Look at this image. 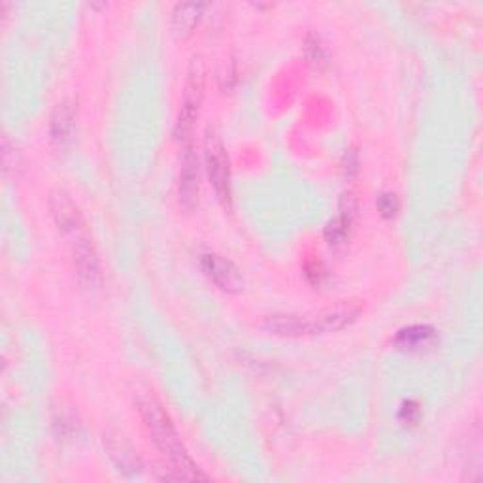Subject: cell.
I'll return each mask as SVG.
<instances>
[{"mask_svg": "<svg viewBox=\"0 0 483 483\" xmlns=\"http://www.w3.org/2000/svg\"><path fill=\"white\" fill-rule=\"evenodd\" d=\"M138 412L142 415V421L152 437L154 444L157 446L159 452L166 457L174 469H178L186 481H204L206 476L201 472V469L191 459L187 447L183 446L178 430L172 423V418L169 412L164 410L159 398L155 395H140L138 396Z\"/></svg>", "mask_w": 483, "mask_h": 483, "instance_id": "cell-1", "label": "cell"}, {"mask_svg": "<svg viewBox=\"0 0 483 483\" xmlns=\"http://www.w3.org/2000/svg\"><path fill=\"white\" fill-rule=\"evenodd\" d=\"M361 313V306L354 303H338L330 308L320 310L312 315H293V313H278L266 318L262 327L278 337H313V335H329L352 325Z\"/></svg>", "mask_w": 483, "mask_h": 483, "instance_id": "cell-2", "label": "cell"}, {"mask_svg": "<svg viewBox=\"0 0 483 483\" xmlns=\"http://www.w3.org/2000/svg\"><path fill=\"white\" fill-rule=\"evenodd\" d=\"M204 83H206L204 61L201 57H193L187 71L181 110L176 123V137L181 140H189L193 135L195 123L198 120V113H201V106L204 101Z\"/></svg>", "mask_w": 483, "mask_h": 483, "instance_id": "cell-3", "label": "cell"}, {"mask_svg": "<svg viewBox=\"0 0 483 483\" xmlns=\"http://www.w3.org/2000/svg\"><path fill=\"white\" fill-rule=\"evenodd\" d=\"M204 159H206V171L212 187L218 195V201L230 210L232 206V187H230V166L229 155L223 146L221 137L215 129H208L204 137Z\"/></svg>", "mask_w": 483, "mask_h": 483, "instance_id": "cell-4", "label": "cell"}, {"mask_svg": "<svg viewBox=\"0 0 483 483\" xmlns=\"http://www.w3.org/2000/svg\"><path fill=\"white\" fill-rule=\"evenodd\" d=\"M74 266L79 283L87 289H98L103 286V266L95 246L89 238H79L74 244Z\"/></svg>", "mask_w": 483, "mask_h": 483, "instance_id": "cell-5", "label": "cell"}, {"mask_svg": "<svg viewBox=\"0 0 483 483\" xmlns=\"http://www.w3.org/2000/svg\"><path fill=\"white\" fill-rule=\"evenodd\" d=\"M203 269L220 289L227 293H240L244 289L242 272L232 261L218 254H206L203 255Z\"/></svg>", "mask_w": 483, "mask_h": 483, "instance_id": "cell-6", "label": "cell"}, {"mask_svg": "<svg viewBox=\"0 0 483 483\" xmlns=\"http://www.w3.org/2000/svg\"><path fill=\"white\" fill-rule=\"evenodd\" d=\"M179 204L191 212L198 204V157L191 146L186 147L179 171Z\"/></svg>", "mask_w": 483, "mask_h": 483, "instance_id": "cell-7", "label": "cell"}, {"mask_svg": "<svg viewBox=\"0 0 483 483\" xmlns=\"http://www.w3.org/2000/svg\"><path fill=\"white\" fill-rule=\"evenodd\" d=\"M438 344V332L429 325H412L398 330L395 346L404 354H427Z\"/></svg>", "mask_w": 483, "mask_h": 483, "instance_id": "cell-8", "label": "cell"}, {"mask_svg": "<svg viewBox=\"0 0 483 483\" xmlns=\"http://www.w3.org/2000/svg\"><path fill=\"white\" fill-rule=\"evenodd\" d=\"M355 198L352 193H346L340 201V213L338 218L329 221L325 229V238L330 247H340L347 242L349 238V230H352L354 218H355Z\"/></svg>", "mask_w": 483, "mask_h": 483, "instance_id": "cell-9", "label": "cell"}, {"mask_svg": "<svg viewBox=\"0 0 483 483\" xmlns=\"http://www.w3.org/2000/svg\"><path fill=\"white\" fill-rule=\"evenodd\" d=\"M49 208H52V215L61 230L71 232L79 229L81 213L69 193L62 189H55L52 193V198H49Z\"/></svg>", "mask_w": 483, "mask_h": 483, "instance_id": "cell-10", "label": "cell"}, {"mask_svg": "<svg viewBox=\"0 0 483 483\" xmlns=\"http://www.w3.org/2000/svg\"><path fill=\"white\" fill-rule=\"evenodd\" d=\"M204 3H179L172 12V35L178 40H186L193 35L195 27L204 15Z\"/></svg>", "mask_w": 483, "mask_h": 483, "instance_id": "cell-11", "label": "cell"}, {"mask_svg": "<svg viewBox=\"0 0 483 483\" xmlns=\"http://www.w3.org/2000/svg\"><path fill=\"white\" fill-rule=\"evenodd\" d=\"M108 452H110V457L115 462V466H118L120 472H123V474L140 472V459L125 438L110 437L108 438Z\"/></svg>", "mask_w": 483, "mask_h": 483, "instance_id": "cell-12", "label": "cell"}, {"mask_svg": "<svg viewBox=\"0 0 483 483\" xmlns=\"http://www.w3.org/2000/svg\"><path fill=\"white\" fill-rule=\"evenodd\" d=\"M72 129H74V110L69 103H62L57 106L52 118V137L55 142L62 144L71 138Z\"/></svg>", "mask_w": 483, "mask_h": 483, "instance_id": "cell-13", "label": "cell"}, {"mask_svg": "<svg viewBox=\"0 0 483 483\" xmlns=\"http://www.w3.org/2000/svg\"><path fill=\"white\" fill-rule=\"evenodd\" d=\"M304 52H306V59L308 62L313 66V69H321V66L327 64V55H325V49L320 42L318 37L310 35L304 42Z\"/></svg>", "mask_w": 483, "mask_h": 483, "instance_id": "cell-14", "label": "cell"}, {"mask_svg": "<svg viewBox=\"0 0 483 483\" xmlns=\"http://www.w3.org/2000/svg\"><path fill=\"white\" fill-rule=\"evenodd\" d=\"M378 210L383 215V218H393L398 210V201L395 193H381L378 196Z\"/></svg>", "mask_w": 483, "mask_h": 483, "instance_id": "cell-15", "label": "cell"}, {"mask_svg": "<svg viewBox=\"0 0 483 483\" xmlns=\"http://www.w3.org/2000/svg\"><path fill=\"white\" fill-rule=\"evenodd\" d=\"M420 415H421V410L418 406V403H413V401H408L404 403V406L401 408V415H398V418H401V421L404 425H415L420 421Z\"/></svg>", "mask_w": 483, "mask_h": 483, "instance_id": "cell-16", "label": "cell"}, {"mask_svg": "<svg viewBox=\"0 0 483 483\" xmlns=\"http://www.w3.org/2000/svg\"><path fill=\"white\" fill-rule=\"evenodd\" d=\"M306 274H308L312 283H320L321 276H323V266L320 262H312V264H308Z\"/></svg>", "mask_w": 483, "mask_h": 483, "instance_id": "cell-17", "label": "cell"}]
</instances>
